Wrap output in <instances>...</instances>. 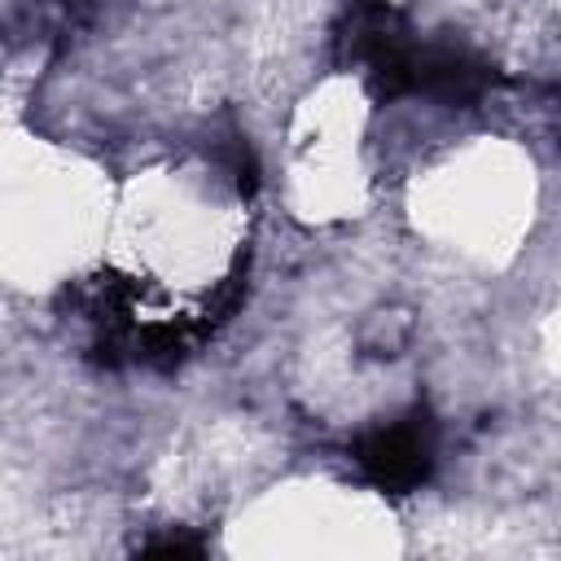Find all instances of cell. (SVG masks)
Here are the masks:
<instances>
[{"mask_svg": "<svg viewBox=\"0 0 561 561\" xmlns=\"http://www.w3.org/2000/svg\"><path fill=\"white\" fill-rule=\"evenodd\" d=\"M351 456H355L359 473L377 491L408 495V491H416L434 473L438 425H434L430 408H412L399 421H386V425H373L368 434H359Z\"/></svg>", "mask_w": 561, "mask_h": 561, "instance_id": "1", "label": "cell"}, {"mask_svg": "<svg viewBox=\"0 0 561 561\" xmlns=\"http://www.w3.org/2000/svg\"><path fill=\"white\" fill-rule=\"evenodd\" d=\"M491 83H495V66L473 48L447 39L412 44V96L421 92L443 105H473L491 92Z\"/></svg>", "mask_w": 561, "mask_h": 561, "instance_id": "2", "label": "cell"}, {"mask_svg": "<svg viewBox=\"0 0 561 561\" xmlns=\"http://www.w3.org/2000/svg\"><path fill=\"white\" fill-rule=\"evenodd\" d=\"M215 158L224 162V171L232 175V184H237L241 197H250V193L259 188V158H254V149L245 145V136H224V140L215 145Z\"/></svg>", "mask_w": 561, "mask_h": 561, "instance_id": "3", "label": "cell"}, {"mask_svg": "<svg viewBox=\"0 0 561 561\" xmlns=\"http://www.w3.org/2000/svg\"><path fill=\"white\" fill-rule=\"evenodd\" d=\"M202 552H206V543L193 535H162V539L140 543V557H202Z\"/></svg>", "mask_w": 561, "mask_h": 561, "instance_id": "4", "label": "cell"}]
</instances>
